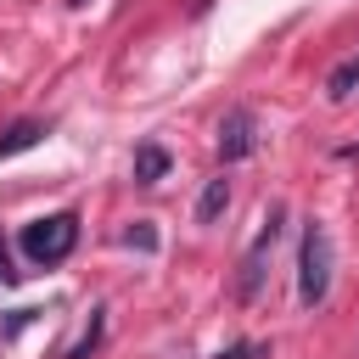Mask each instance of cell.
Masks as SVG:
<instances>
[{
    "instance_id": "obj_1",
    "label": "cell",
    "mask_w": 359,
    "mask_h": 359,
    "mask_svg": "<svg viewBox=\"0 0 359 359\" xmlns=\"http://www.w3.org/2000/svg\"><path fill=\"white\" fill-rule=\"evenodd\" d=\"M331 269H337V241L320 219H309L297 241V303L303 309H320L331 297Z\"/></svg>"
},
{
    "instance_id": "obj_2",
    "label": "cell",
    "mask_w": 359,
    "mask_h": 359,
    "mask_svg": "<svg viewBox=\"0 0 359 359\" xmlns=\"http://www.w3.org/2000/svg\"><path fill=\"white\" fill-rule=\"evenodd\" d=\"M280 230H286V208H280V202H269V213L258 219V236H252V247L241 252L236 303H252V297L264 292V275H269V258H275V241H280Z\"/></svg>"
},
{
    "instance_id": "obj_3",
    "label": "cell",
    "mask_w": 359,
    "mask_h": 359,
    "mask_svg": "<svg viewBox=\"0 0 359 359\" xmlns=\"http://www.w3.org/2000/svg\"><path fill=\"white\" fill-rule=\"evenodd\" d=\"M22 258L28 264H62L73 247H79V213H45V219H34V224H22Z\"/></svg>"
},
{
    "instance_id": "obj_4",
    "label": "cell",
    "mask_w": 359,
    "mask_h": 359,
    "mask_svg": "<svg viewBox=\"0 0 359 359\" xmlns=\"http://www.w3.org/2000/svg\"><path fill=\"white\" fill-rule=\"evenodd\" d=\"M252 146H258V118H252V107H230V112L219 118V157H224V163H241Z\"/></svg>"
},
{
    "instance_id": "obj_5",
    "label": "cell",
    "mask_w": 359,
    "mask_h": 359,
    "mask_svg": "<svg viewBox=\"0 0 359 359\" xmlns=\"http://www.w3.org/2000/svg\"><path fill=\"white\" fill-rule=\"evenodd\" d=\"M45 135H50V123H39V118H17V123H6V129H0V163L17 157V151H34Z\"/></svg>"
},
{
    "instance_id": "obj_6",
    "label": "cell",
    "mask_w": 359,
    "mask_h": 359,
    "mask_svg": "<svg viewBox=\"0 0 359 359\" xmlns=\"http://www.w3.org/2000/svg\"><path fill=\"white\" fill-rule=\"evenodd\" d=\"M224 208H230V180H224V174H213V180L202 185V196H196V224H213Z\"/></svg>"
},
{
    "instance_id": "obj_7",
    "label": "cell",
    "mask_w": 359,
    "mask_h": 359,
    "mask_svg": "<svg viewBox=\"0 0 359 359\" xmlns=\"http://www.w3.org/2000/svg\"><path fill=\"white\" fill-rule=\"evenodd\" d=\"M163 174H168V151H163L157 140L135 146V180H140V185H157Z\"/></svg>"
},
{
    "instance_id": "obj_8",
    "label": "cell",
    "mask_w": 359,
    "mask_h": 359,
    "mask_svg": "<svg viewBox=\"0 0 359 359\" xmlns=\"http://www.w3.org/2000/svg\"><path fill=\"white\" fill-rule=\"evenodd\" d=\"M353 90H359V50H353V56H342V62L325 73V95H331V101H348Z\"/></svg>"
},
{
    "instance_id": "obj_9",
    "label": "cell",
    "mask_w": 359,
    "mask_h": 359,
    "mask_svg": "<svg viewBox=\"0 0 359 359\" xmlns=\"http://www.w3.org/2000/svg\"><path fill=\"white\" fill-rule=\"evenodd\" d=\"M95 342H101V309L90 314V325H84V337H79V342H73V348H67L62 359H90V353H95Z\"/></svg>"
},
{
    "instance_id": "obj_10",
    "label": "cell",
    "mask_w": 359,
    "mask_h": 359,
    "mask_svg": "<svg viewBox=\"0 0 359 359\" xmlns=\"http://www.w3.org/2000/svg\"><path fill=\"white\" fill-rule=\"evenodd\" d=\"M123 241L140 247V252H157V230H151V219H135V224L123 230Z\"/></svg>"
},
{
    "instance_id": "obj_11",
    "label": "cell",
    "mask_w": 359,
    "mask_h": 359,
    "mask_svg": "<svg viewBox=\"0 0 359 359\" xmlns=\"http://www.w3.org/2000/svg\"><path fill=\"white\" fill-rule=\"evenodd\" d=\"M213 359H269V348H264V342H230V348H219Z\"/></svg>"
},
{
    "instance_id": "obj_12",
    "label": "cell",
    "mask_w": 359,
    "mask_h": 359,
    "mask_svg": "<svg viewBox=\"0 0 359 359\" xmlns=\"http://www.w3.org/2000/svg\"><path fill=\"white\" fill-rule=\"evenodd\" d=\"M17 269H11V252H6V236H0V280H11Z\"/></svg>"
},
{
    "instance_id": "obj_13",
    "label": "cell",
    "mask_w": 359,
    "mask_h": 359,
    "mask_svg": "<svg viewBox=\"0 0 359 359\" xmlns=\"http://www.w3.org/2000/svg\"><path fill=\"white\" fill-rule=\"evenodd\" d=\"M73 6H84V0H73Z\"/></svg>"
}]
</instances>
